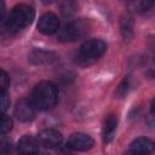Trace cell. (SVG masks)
I'll return each instance as SVG.
<instances>
[{
    "label": "cell",
    "mask_w": 155,
    "mask_h": 155,
    "mask_svg": "<svg viewBox=\"0 0 155 155\" xmlns=\"http://www.w3.org/2000/svg\"><path fill=\"white\" fill-rule=\"evenodd\" d=\"M58 98V90L54 84L42 81L38 84L31 92V103L36 110H48L54 107Z\"/></svg>",
    "instance_id": "6da1fadb"
},
{
    "label": "cell",
    "mask_w": 155,
    "mask_h": 155,
    "mask_svg": "<svg viewBox=\"0 0 155 155\" xmlns=\"http://www.w3.org/2000/svg\"><path fill=\"white\" fill-rule=\"evenodd\" d=\"M107 51V44L101 39L86 40L79 48L76 54V63L86 67L99 59Z\"/></svg>",
    "instance_id": "7a4b0ae2"
},
{
    "label": "cell",
    "mask_w": 155,
    "mask_h": 155,
    "mask_svg": "<svg viewBox=\"0 0 155 155\" xmlns=\"http://www.w3.org/2000/svg\"><path fill=\"white\" fill-rule=\"evenodd\" d=\"M34 16H35V12L33 7L25 4H19L11 10L5 23L12 31H16L29 25L33 22Z\"/></svg>",
    "instance_id": "3957f363"
},
{
    "label": "cell",
    "mask_w": 155,
    "mask_h": 155,
    "mask_svg": "<svg viewBox=\"0 0 155 155\" xmlns=\"http://www.w3.org/2000/svg\"><path fill=\"white\" fill-rule=\"evenodd\" d=\"M90 30V24L86 19H74L67 23L58 34L61 41H76L87 35Z\"/></svg>",
    "instance_id": "277c9868"
},
{
    "label": "cell",
    "mask_w": 155,
    "mask_h": 155,
    "mask_svg": "<svg viewBox=\"0 0 155 155\" xmlns=\"http://www.w3.org/2000/svg\"><path fill=\"white\" fill-rule=\"evenodd\" d=\"M35 111H36V108L34 107L31 101L27 98L18 101L15 107V116L22 122L31 121L35 117Z\"/></svg>",
    "instance_id": "5b68a950"
},
{
    "label": "cell",
    "mask_w": 155,
    "mask_h": 155,
    "mask_svg": "<svg viewBox=\"0 0 155 155\" xmlns=\"http://www.w3.org/2000/svg\"><path fill=\"white\" fill-rule=\"evenodd\" d=\"M58 29H59V19L54 13L47 12L39 18L38 30L40 33L45 35H51V34H54Z\"/></svg>",
    "instance_id": "8992f818"
},
{
    "label": "cell",
    "mask_w": 155,
    "mask_h": 155,
    "mask_svg": "<svg viewBox=\"0 0 155 155\" xmlns=\"http://www.w3.org/2000/svg\"><path fill=\"white\" fill-rule=\"evenodd\" d=\"M93 139L91 136L86 134V133H73L69 139H68V148H70L71 150H79V151H84V150H88L93 147Z\"/></svg>",
    "instance_id": "52a82bcc"
},
{
    "label": "cell",
    "mask_w": 155,
    "mask_h": 155,
    "mask_svg": "<svg viewBox=\"0 0 155 155\" xmlns=\"http://www.w3.org/2000/svg\"><path fill=\"white\" fill-rule=\"evenodd\" d=\"M38 140L41 145H44L46 148H57L62 144L63 137L58 131H56L53 128H46V130H42L41 132H39Z\"/></svg>",
    "instance_id": "ba28073f"
},
{
    "label": "cell",
    "mask_w": 155,
    "mask_h": 155,
    "mask_svg": "<svg viewBox=\"0 0 155 155\" xmlns=\"http://www.w3.org/2000/svg\"><path fill=\"white\" fill-rule=\"evenodd\" d=\"M17 150L22 154H35L39 151V140L33 136L25 134L18 140Z\"/></svg>",
    "instance_id": "9c48e42d"
},
{
    "label": "cell",
    "mask_w": 155,
    "mask_h": 155,
    "mask_svg": "<svg viewBox=\"0 0 155 155\" xmlns=\"http://www.w3.org/2000/svg\"><path fill=\"white\" fill-rule=\"evenodd\" d=\"M56 54L51 51H45V50H34L29 54V61L33 64L36 65H42V64H50L56 59Z\"/></svg>",
    "instance_id": "30bf717a"
},
{
    "label": "cell",
    "mask_w": 155,
    "mask_h": 155,
    "mask_svg": "<svg viewBox=\"0 0 155 155\" xmlns=\"http://www.w3.org/2000/svg\"><path fill=\"white\" fill-rule=\"evenodd\" d=\"M154 149V143L149 138L139 137L130 144V151L134 154H149Z\"/></svg>",
    "instance_id": "8fae6325"
},
{
    "label": "cell",
    "mask_w": 155,
    "mask_h": 155,
    "mask_svg": "<svg viewBox=\"0 0 155 155\" xmlns=\"http://www.w3.org/2000/svg\"><path fill=\"white\" fill-rule=\"evenodd\" d=\"M116 126H117V117L113 114L108 115L104 120L103 128H102V137L104 143H109L113 139L116 131Z\"/></svg>",
    "instance_id": "7c38bea8"
},
{
    "label": "cell",
    "mask_w": 155,
    "mask_h": 155,
    "mask_svg": "<svg viewBox=\"0 0 155 155\" xmlns=\"http://www.w3.org/2000/svg\"><path fill=\"white\" fill-rule=\"evenodd\" d=\"M121 34L125 40H130L133 35V19L130 16H122L120 21Z\"/></svg>",
    "instance_id": "4fadbf2b"
},
{
    "label": "cell",
    "mask_w": 155,
    "mask_h": 155,
    "mask_svg": "<svg viewBox=\"0 0 155 155\" xmlns=\"http://www.w3.org/2000/svg\"><path fill=\"white\" fill-rule=\"evenodd\" d=\"M76 10H78V4L74 0H63L61 4V12L65 17L74 15Z\"/></svg>",
    "instance_id": "5bb4252c"
},
{
    "label": "cell",
    "mask_w": 155,
    "mask_h": 155,
    "mask_svg": "<svg viewBox=\"0 0 155 155\" xmlns=\"http://www.w3.org/2000/svg\"><path fill=\"white\" fill-rule=\"evenodd\" d=\"M12 126H13L12 119L5 114H0V134H5L10 132Z\"/></svg>",
    "instance_id": "9a60e30c"
},
{
    "label": "cell",
    "mask_w": 155,
    "mask_h": 155,
    "mask_svg": "<svg viewBox=\"0 0 155 155\" xmlns=\"http://www.w3.org/2000/svg\"><path fill=\"white\" fill-rule=\"evenodd\" d=\"M10 107V97L6 91H0V114H4Z\"/></svg>",
    "instance_id": "2e32d148"
},
{
    "label": "cell",
    "mask_w": 155,
    "mask_h": 155,
    "mask_svg": "<svg viewBox=\"0 0 155 155\" xmlns=\"http://www.w3.org/2000/svg\"><path fill=\"white\" fill-rule=\"evenodd\" d=\"M10 85V78L7 73L2 69H0V91H6V88Z\"/></svg>",
    "instance_id": "e0dca14e"
},
{
    "label": "cell",
    "mask_w": 155,
    "mask_h": 155,
    "mask_svg": "<svg viewBox=\"0 0 155 155\" xmlns=\"http://www.w3.org/2000/svg\"><path fill=\"white\" fill-rule=\"evenodd\" d=\"M11 151V142L0 134V154H5Z\"/></svg>",
    "instance_id": "ac0fdd59"
},
{
    "label": "cell",
    "mask_w": 155,
    "mask_h": 155,
    "mask_svg": "<svg viewBox=\"0 0 155 155\" xmlns=\"http://www.w3.org/2000/svg\"><path fill=\"white\" fill-rule=\"evenodd\" d=\"M5 12H6V5H5V1H4V0H0V21L4 18Z\"/></svg>",
    "instance_id": "d6986e66"
},
{
    "label": "cell",
    "mask_w": 155,
    "mask_h": 155,
    "mask_svg": "<svg viewBox=\"0 0 155 155\" xmlns=\"http://www.w3.org/2000/svg\"><path fill=\"white\" fill-rule=\"evenodd\" d=\"M44 4H52V2H54L56 0H41Z\"/></svg>",
    "instance_id": "ffe728a7"
}]
</instances>
